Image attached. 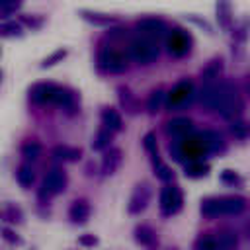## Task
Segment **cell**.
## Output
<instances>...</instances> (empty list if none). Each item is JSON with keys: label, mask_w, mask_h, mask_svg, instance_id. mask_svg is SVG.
Here are the masks:
<instances>
[{"label": "cell", "mask_w": 250, "mask_h": 250, "mask_svg": "<svg viewBox=\"0 0 250 250\" xmlns=\"http://www.w3.org/2000/svg\"><path fill=\"white\" fill-rule=\"evenodd\" d=\"M211 152L207 146V141L203 133L197 135H188L184 139H178L170 145V154L180 160V162H191V160H201L203 154Z\"/></svg>", "instance_id": "obj_1"}, {"label": "cell", "mask_w": 250, "mask_h": 250, "mask_svg": "<svg viewBox=\"0 0 250 250\" xmlns=\"http://www.w3.org/2000/svg\"><path fill=\"white\" fill-rule=\"evenodd\" d=\"M225 119H234L240 109V98H238V90L232 82H219V100H217V107H215Z\"/></svg>", "instance_id": "obj_2"}, {"label": "cell", "mask_w": 250, "mask_h": 250, "mask_svg": "<svg viewBox=\"0 0 250 250\" xmlns=\"http://www.w3.org/2000/svg\"><path fill=\"white\" fill-rule=\"evenodd\" d=\"M129 57L139 64H150L158 57V41L152 37H146L143 33L135 35L129 41Z\"/></svg>", "instance_id": "obj_3"}, {"label": "cell", "mask_w": 250, "mask_h": 250, "mask_svg": "<svg viewBox=\"0 0 250 250\" xmlns=\"http://www.w3.org/2000/svg\"><path fill=\"white\" fill-rule=\"evenodd\" d=\"M98 68L100 70H105V72H123L127 70V64H129V55L121 49H115V47H102L98 51Z\"/></svg>", "instance_id": "obj_4"}, {"label": "cell", "mask_w": 250, "mask_h": 250, "mask_svg": "<svg viewBox=\"0 0 250 250\" xmlns=\"http://www.w3.org/2000/svg\"><path fill=\"white\" fill-rule=\"evenodd\" d=\"M182 203H184V195H182V189L180 186L176 184H166L160 191V211L162 215H174L182 209Z\"/></svg>", "instance_id": "obj_5"}, {"label": "cell", "mask_w": 250, "mask_h": 250, "mask_svg": "<svg viewBox=\"0 0 250 250\" xmlns=\"http://www.w3.org/2000/svg\"><path fill=\"white\" fill-rule=\"evenodd\" d=\"M191 96H193V84L189 80H182L166 94V107L180 109L191 102Z\"/></svg>", "instance_id": "obj_6"}, {"label": "cell", "mask_w": 250, "mask_h": 250, "mask_svg": "<svg viewBox=\"0 0 250 250\" xmlns=\"http://www.w3.org/2000/svg\"><path fill=\"white\" fill-rule=\"evenodd\" d=\"M66 186V174L62 168H51L45 178H43V184H41V191L39 195L41 197H51V195H57L64 189Z\"/></svg>", "instance_id": "obj_7"}, {"label": "cell", "mask_w": 250, "mask_h": 250, "mask_svg": "<svg viewBox=\"0 0 250 250\" xmlns=\"http://www.w3.org/2000/svg\"><path fill=\"white\" fill-rule=\"evenodd\" d=\"M137 29H139V33H143L146 37H152L156 41L166 39V35L170 31L168 25H166V21L160 20V18H154V16H146V18L137 20Z\"/></svg>", "instance_id": "obj_8"}, {"label": "cell", "mask_w": 250, "mask_h": 250, "mask_svg": "<svg viewBox=\"0 0 250 250\" xmlns=\"http://www.w3.org/2000/svg\"><path fill=\"white\" fill-rule=\"evenodd\" d=\"M166 47L172 57H184L191 49V37L182 29H170L166 35Z\"/></svg>", "instance_id": "obj_9"}, {"label": "cell", "mask_w": 250, "mask_h": 250, "mask_svg": "<svg viewBox=\"0 0 250 250\" xmlns=\"http://www.w3.org/2000/svg\"><path fill=\"white\" fill-rule=\"evenodd\" d=\"M150 197H152V189H150V186H148V184H139V186L133 189V193H131L127 211H129L131 215H137V213L145 211L146 205H148V201H150Z\"/></svg>", "instance_id": "obj_10"}, {"label": "cell", "mask_w": 250, "mask_h": 250, "mask_svg": "<svg viewBox=\"0 0 250 250\" xmlns=\"http://www.w3.org/2000/svg\"><path fill=\"white\" fill-rule=\"evenodd\" d=\"M51 104L62 107L68 113L76 111V96H74V92L68 90V88H62V86H55L53 96H51Z\"/></svg>", "instance_id": "obj_11"}, {"label": "cell", "mask_w": 250, "mask_h": 250, "mask_svg": "<svg viewBox=\"0 0 250 250\" xmlns=\"http://www.w3.org/2000/svg\"><path fill=\"white\" fill-rule=\"evenodd\" d=\"M191 131H193V121L188 117H176L166 123V135L172 139H184L191 135Z\"/></svg>", "instance_id": "obj_12"}, {"label": "cell", "mask_w": 250, "mask_h": 250, "mask_svg": "<svg viewBox=\"0 0 250 250\" xmlns=\"http://www.w3.org/2000/svg\"><path fill=\"white\" fill-rule=\"evenodd\" d=\"M135 240H137L141 246L148 248V250H156V248H158L156 230H154L152 227H148V225H139V227L135 229Z\"/></svg>", "instance_id": "obj_13"}, {"label": "cell", "mask_w": 250, "mask_h": 250, "mask_svg": "<svg viewBox=\"0 0 250 250\" xmlns=\"http://www.w3.org/2000/svg\"><path fill=\"white\" fill-rule=\"evenodd\" d=\"M217 100H219V82L217 80L205 82L201 86V92H199V102L207 109H215L217 107Z\"/></svg>", "instance_id": "obj_14"}, {"label": "cell", "mask_w": 250, "mask_h": 250, "mask_svg": "<svg viewBox=\"0 0 250 250\" xmlns=\"http://www.w3.org/2000/svg\"><path fill=\"white\" fill-rule=\"evenodd\" d=\"M80 18L92 25H100V27H109V25H115L117 20L113 16H107V14H100V12H92V10H80L78 12Z\"/></svg>", "instance_id": "obj_15"}, {"label": "cell", "mask_w": 250, "mask_h": 250, "mask_svg": "<svg viewBox=\"0 0 250 250\" xmlns=\"http://www.w3.org/2000/svg\"><path fill=\"white\" fill-rule=\"evenodd\" d=\"M55 84L51 82H39L29 90V98L35 104H51V96H53Z\"/></svg>", "instance_id": "obj_16"}, {"label": "cell", "mask_w": 250, "mask_h": 250, "mask_svg": "<svg viewBox=\"0 0 250 250\" xmlns=\"http://www.w3.org/2000/svg\"><path fill=\"white\" fill-rule=\"evenodd\" d=\"M68 217L72 219V223H78V225L86 223L88 217H90V205H88V201H86V199H76V201H72V205H70V209H68Z\"/></svg>", "instance_id": "obj_17"}, {"label": "cell", "mask_w": 250, "mask_h": 250, "mask_svg": "<svg viewBox=\"0 0 250 250\" xmlns=\"http://www.w3.org/2000/svg\"><path fill=\"white\" fill-rule=\"evenodd\" d=\"M121 164V150L119 148H107L102 158V172L104 174H115V170Z\"/></svg>", "instance_id": "obj_18"}, {"label": "cell", "mask_w": 250, "mask_h": 250, "mask_svg": "<svg viewBox=\"0 0 250 250\" xmlns=\"http://www.w3.org/2000/svg\"><path fill=\"white\" fill-rule=\"evenodd\" d=\"M246 207L242 197H221V215H238Z\"/></svg>", "instance_id": "obj_19"}, {"label": "cell", "mask_w": 250, "mask_h": 250, "mask_svg": "<svg viewBox=\"0 0 250 250\" xmlns=\"http://www.w3.org/2000/svg\"><path fill=\"white\" fill-rule=\"evenodd\" d=\"M102 123H104V127L111 129L113 133H115V131H121V127H123L121 115H119V111L113 109V107H104V109H102Z\"/></svg>", "instance_id": "obj_20"}, {"label": "cell", "mask_w": 250, "mask_h": 250, "mask_svg": "<svg viewBox=\"0 0 250 250\" xmlns=\"http://www.w3.org/2000/svg\"><path fill=\"white\" fill-rule=\"evenodd\" d=\"M217 20H219V25L229 29L230 27V21H232V10H230V2L229 0H219L217 2Z\"/></svg>", "instance_id": "obj_21"}, {"label": "cell", "mask_w": 250, "mask_h": 250, "mask_svg": "<svg viewBox=\"0 0 250 250\" xmlns=\"http://www.w3.org/2000/svg\"><path fill=\"white\" fill-rule=\"evenodd\" d=\"M201 213L209 219H215L221 215V197H207L201 201Z\"/></svg>", "instance_id": "obj_22"}, {"label": "cell", "mask_w": 250, "mask_h": 250, "mask_svg": "<svg viewBox=\"0 0 250 250\" xmlns=\"http://www.w3.org/2000/svg\"><path fill=\"white\" fill-rule=\"evenodd\" d=\"M111 129H107V127H102L98 133H96V137H94V141H92V148L94 150H107V146H109V141H111Z\"/></svg>", "instance_id": "obj_23"}, {"label": "cell", "mask_w": 250, "mask_h": 250, "mask_svg": "<svg viewBox=\"0 0 250 250\" xmlns=\"http://www.w3.org/2000/svg\"><path fill=\"white\" fill-rule=\"evenodd\" d=\"M221 72H223V62H221V59H213V61L201 70V78H203L205 82H209V80H217Z\"/></svg>", "instance_id": "obj_24"}, {"label": "cell", "mask_w": 250, "mask_h": 250, "mask_svg": "<svg viewBox=\"0 0 250 250\" xmlns=\"http://www.w3.org/2000/svg\"><path fill=\"white\" fill-rule=\"evenodd\" d=\"M164 104H166V94L162 90H154V92H150V96L146 100V109L150 113H156V111L162 109Z\"/></svg>", "instance_id": "obj_25"}, {"label": "cell", "mask_w": 250, "mask_h": 250, "mask_svg": "<svg viewBox=\"0 0 250 250\" xmlns=\"http://www.w3.org/2000/svg\"><path fill=\"white\" fill-rule=\"evenodd\" d=\"M80 148H72V146H64V145H59L53 148V156L59 158V160H76L80 158Z\"/></svg>", "instance_id": "obj_26"}, {"label": "cell", "mask_w": 250, "mask_h": 250, "mask_svg": "<svg viewBox=\"0 0 250 250\" xmlns=\"http://www.w3.org/2000/svg\"><path fill=\"white\" fill-rule=\"evenodd\" d=\"M207 172H209V164H205L203 160L186 162V176H189V178H201Z\"/></svg>", "instance_id": "obj_27"}, {"label": "cell", "mask_w": 250, "mask_h": 250, "mask_svg": "<svg viewBox=\"0 0 250 250\" xmlns=\"http://www.w3.org/2000/svg\"><path fill=\"white\" fill-rule=\"evenodd\" d=\"M152 164H154V174H156V178L158 180H162V182H170L172 178H174V172L158 158V154H152Z\"/></svg>", "instance_id": "obj_28"}, {"label": "cell", "mask_w": 250, "mask_h": 250, "mask_svg": "<svg viewBox=\"0 0 250 250\" xmlns=\"http://www.w3.org/2000/svg\"><path fill=\"white\" fill-rule=\"evenodd\" d=\"M16 180H18V184H20L21 188H29V186L33 184V180H35V174H33L31 166L21 164V166L18 168V172H16Z\"/></svg>", "instance_id": "obj_29"}, {"label": "cell", "mask_w": 250, "mask_h": 250, "mask_svg": "<svg viewBox=\"0 0 250 250\" xmlns=\"http://www.w3.org/2000/svg\"><path fill=\"white\" fill-rule=\"evenodd\" d=\"M195 250H223V248H221V242H219L217 236L205 234V236H199V238H197Z\"/></svg>", "instance_id": "obj_30"}, {"label": "cell", "mask_w": 250, "mask_h": 250, "mask_svg": "<svg viewBox=\"0 0 250 250\" xmlns=\"http://www.w3.org/2000/svg\"><path fill=\"white\" fill-rule=\"evenodd\" d=\"M21 154L25 160H35L41 154V145L37 141H27L21 145Z\"/></svg>", "instance_id": "obj_31"}, {"label": "cell", "mask_w": 250, "mask_h": 250, "mask_svg": "<svg viewBox=\"0 0 250 250\" xmlns=\"http://www.w3.org/2000/svg\"><path fill=\"white\" fill-rule=\"evenodd\" d=\"M119 102H121V105H123L129 113H135V111H137V100H135V96H133L129 90L119 88Z\"/></svg>", "instance_id": "obj_32"}, {"label": "cell", "mask_w": 250, "mask_h": 250, "mask_svg": "<svg viewBox=\"0 0 250 250\" xmlns=\"http://www.w3.org/2000/svg\"><path fill=\"white\" fill-rule=\"evenodd\" d=\"M203 137H205V141H207L209 150H219V148H223V146H225L223 137H221L217 131H203Z\"/></svg>", "instance_id": "obj_33"}, {"label": "cell", "mask_w": 250, "mask_h": 250, "mask_svg": "<svg viewBox=\"0 0 250 250\" xmlns=\"http://www.w3.org/2000/svg\"><path fill=\"white\" fill-rule=\"evenodd\" d=\"M21 35V25L16 21H4L2 23V37H20Z\"/></svg>", "instance_id": "obj_34"}, {"label": "cell", "mask_w": 250, "mask_h": 250, "mask_svg": "<svg viewBox=\"0 0 250 250\" xmlns=\"http://www.w3.org/2000/svg\"><path fill=\"white\" fill-rule=\"evenodd\" d=\"M64 57H66V51H64V49H57L55 53H51V55L41 62V68H49V66H53V64L61 62Z\"/></svg>", "instance_id": "obj_35"}, {"label": "cell", "mask_w": 250, "mask_h": 250, "mask_svg": "<svg viewBox=\"0 0 250 250\" xmlns=\"http://www.w3.org/2000/svg\"><path fill=\"white\" fill-rule=\"evenodd\" d=\"M21 6V0H0V10H2V18H8L12 12H16Z\"/></svg>", "instance_id": "obj_36"}, {"label": "cell", "mask_w": 250, "mask_h": 250, "mask_svg": "<svg viewBox=\"0 0 250 250\" xmlns=\"http://www.w3.org/2000/svg\"><path fill=\"white\" fill-rule=\"evenodd\" d=\"M219 242H221L223 250H232L236 246V236L232 232H223V234H219Z\"/></svg>", "instance_id": "obj_37"}, {"label": "cell", "mask_w": 250, "mask_h": 250, "mask_svg": "<svg viewBox=\"0 0 250 250\" xmlns=\"http://www.w3.org/2000/svg\"><path fill=\"white\" fill-rule=\"evenodd\" d=\"M230 133H232L234 137H238V139H244V137L248 135V125L242 123V121H232V125H230Z\"/></svg>", "instance_id": "obj_38"}, {"label": "cell", "mask_w": 250, "mask_h": 250, "mask_svg": "<svg viewBox=\"0 0 250 250\" xmlns=\"http://www.w3.org/2000/svg\"><path fill=\"white\" fill-rule=\"evenodd\" d=\"M143 145H145V148H146L150 154H158V148H156V139H154V135H152V133H146V135H145Z\"/></svg>", "instance_id": "obj_39"}, {"label": "cell", "mask_w": 250, "mask_h": 250, "mask_svg": "<svg viewBox=\"0 0 250 250\" xmlns=\"http://www.w3.org/2000/svg\"><path fill=\"white\" fill-rule=\"evenodd\" d=\"M21 21H23L27 27H31V29H39V27L43 25V18H37V16H23Z\"/></svg>", "instance_id": "obj_40"}, {"label": "cell", "mask_w": 250, "mask_h": 250, "mask_svg": "<svg viewBox=\"0 0 250 250\" xmlns=\"http://www.w3.org/2000/svg\"><path fill=\"white\" fill-rule=\"evenodd\" d=\"M221 180H223L225 184H232V186L242 182V180H240V176H238V174H234L232 170H225V172L221 174Z\"/></svg>", "instance_id": "obj_41"}, {"label": "cell", "mask_w": 250, "mask_h": 250, "mask_svg": "<svg viewBox=\"0 0 250 250\" xmlns=\"http://www.w3.org/2000/svg\"><path fill=\"white\" fill-rule=\"evenodd\" d=\"M246 35H248V20H244V21L236 27V31H234V37H236L238 41H244Z\"/></svg>", "instance_id": "obj_42"}, {"label": "cell", "mask_w": 250, "mask_h": 250, "mask_svg": "<svg viewBox=\"0 0 250 250\" xmlns=\"http://www.w3.org/2000/svg\"><path fill=\"white\" fill-rule=\"evenodd\" d=\"M78 242H80L82 246H94V244L98 242V238H96L94 234H82V236L78 238Z\"/></svg>", "instance_id": "obj_43"}, {"label": "cell", "mask_w": 250, "mask_h": 250, "mask_svg": "<svg viewBox=\"0 0 250 250\" xmlns=\"http://www.w3.org/2000/svg\"><path fill=\"white\" fill-rule=\"evenodd\" d=\"M4 238H6V240H10V242H20V238H18V236H14V232H12V230H8V229H4Z\"/></svg>", "instance_id": "obj_44"}, {"label": "cell", "mask_w": 250, "mask_h": 250, "mask_svg": "<svg viewBox=\"0 0 250 250\" xmlns=\"http://www.w3.org/2000/svg\"><path fill=\"white\" fill-rule=\"evenodd\" d=\"M244 88H246V92L250 94V72L246 74V80H244Z\"/></svg>", "instance_id": "obj_45"}, {"label": "cell", "mask_w": 250, "mask_h": 250, "mask_svg": "<svg viewBox=\"0 0 250 250\" xmlns=\"http://www.w3.org/2000/svg\"><path fill=\"white\" fill-rule=\"evenodd\" d=\"M168 250H176V248H168Z\"/></svg>", "instance_id": "obj_46"}]
</instances>
